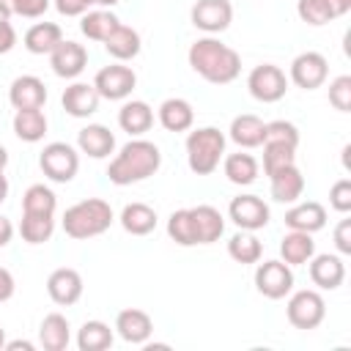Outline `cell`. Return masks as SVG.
Returning a JSON list of instances; mask_svg holds the SVG:
<instances>
[{
    "instance_id": "obj_11",
    "label": "cell",
    "mask_w": 351,
    "mask_h": 351,
    "mask_svg": "<svg viewBox=\"0 0 351 351\" xmlns=\"http://www.w3.org/2000/svg\"><path fill=\"white\" fill-rule=\"evenodd\" d=\"M189 16H192V25L197 30L214 36V33H222V30L230 27V22H233V5H230V0H197L192 5Z\"/></svg>"
},
{
    "instance_id": "obj_23",
    "label": "cell",
    "mask_w": 351,
    "mask_h": 351,
    "mask_svg": "<svg viewBox=\"0 0 351 351\" xmlns=\"http://www.w3.org/2000/svg\"><path fill=\"white\" fill-rule=\"evenodd\" d=\"M230 140L239 145V148H258L263 145L266 140V123L252 115V112H244V115H236L230 121Z\"/></svg>"
},
{
    "instance_id": "obj_43",
    "label": "cell",
    "mask_w": 351,
    "mask_h": 351,
    "mask_svg": "<svg viewBox=\"0 0 351 351\" xmlns=\"http://www.w3.org/2000/svg\"><path fill=\"white\" fill-rule=\"evenodd\" d=\"M266 140H280V143L299 148V129L291 121H271L266 123Z\"/></svg>"
},
{
    "instance_id": "obj_14",
    "label": "cell",
    "mask_w": 351,
    "mask_h": 351,
    "mask_svg": "<svg viewBox=\"0 0 351 351\" xmlns=\"http://www.w3.org/2000/svg\"><path fill=\"white\" fill-rule=\"evenodd\" d=\"M47 293L55 304L60 307H71L80 302L82 296V277L77 269H69V266H60L55 269L49 277H47Z\"/></svg>"
},
{
    "instance_id": "obj_42",
    "label": "cell",
    "mask_w": 351,
    "mask_h": 351,
    "mask_svg": "<svg viewBox=\"0 0 351 351\" xmlns=\"http://www.w3.org/2000/svg\"><path fill=\"white\" fill-rule=\"evenodd\" d=\"M0 3H5L11 14L25 16V19H38L49 8V0H0Z\"/></svg>"
},
{
    "instance_id": "obj_4",
    "label": "cell",
    "mask_w": 351,
    "mask_h": 351,
    "mask_svg": "<svg viewBox=\"0 0 351 351\" xmlns=\"http://www.w3.org/2000/svg\"><path fill=\"white\" fill-rule=\"evenodd\" d=\"M225 156V134L217 126L192 129L186 137V165L195 176H211Z\"/></svg>"
},
{
    "instance_id": "obj_21",
    "label": "cell",
    "mask_w": 351,
    "mask_h": 351,
    "mask_svg": "<svg viewBox=\"0 0 351 351\" xmlns=\"http://www.w3.org/2000/svg\"><path fill=\"white\" fill-rule=\"evenodd\" d=\"M285 225L291 230H302V233H315L326 225V208L318 200H307V203H296L293 208L285 211Z\"/></svg>"
},
{
    "instance_id": "obj_20",
    "label": "cell",
    "mask_w": 351,
    "mask_h": 351,
    "mask_svg": "<svg viewBox=\"0 0 351 351\" xmlns=\"http://www.w3.org/2000/svg\"><path fill=\"white\" fill-rule=\"evenodd\" d=\"M77 145L90 159H104V156H110L115 151V134L101 123H88L85 129H80Z\"/></svg>"
},
{
    "instance_id": "obj_10",
    "label": "cell",
    "mask_w": 351,
    "mask_h": 351,
    "mask_svg": "<svg viewBox=\"0 0 351 351\" xmlns=\"http://www.w3.org/2000/svg\"><path fill=\"white\" fill-rule=\"evenodd\" d=\"M291 82L302 90H315L329 77V60L321 52H302L291 60Z\"/></svg>"
},
{
    "instance_id": "obj_2",
    "label": "cell",
    "mask_w": 351,
    "mask_h": 351,
    "mask_svg": "<svg viewBox=\"0 0 351 351\" xmlns=\"http://www.w3.org/2000/svg\"><path fill=\"white\" fill-rule=\"evenodd\" d=\"M159 167H162V151H159V145H154L151 140L137 137V140H129L115 154V159L107 167V176H110V181L115 186H129V184H137V181L151 178Z\"/></svg>"
},
{
    "instance_id": "obj_36",
    "label": "cell",
    "mask_w": 351,
    "mask_h": 351,
    "mask_svg": "<svg viewBox=\"0 0 351 351\" xmlns=\"http://www.w3.org/2000/svg\"><path fill=\"white\" fill-rule=\"evenodd\" d=\"M228 255L236 263H258L263 255V244L258 241V236L252 230H241L236 236H230L228 241Z\"/></svg>"
},
{
    "instance_id": "obj_28",
    "label": "cell",
    "mask_w": 351,
    "mask_h": 351,
    "mask_svg": "<svg viewBox=\"0 0 351 351\" xmlns=\"http://www.w3.org/2000/svg\"><path fill=\"white\" fill-rule=\"evenodd\" d=\"M280 255L288 266H302L315 255V241L313 233H302V230H291L282 236L280 241Z\"/></svg>"
},
{
    "instance_id": "obj_55",
    "label": "cell",
    "mask_w": 351,
    "mask_h": 351,
    "mask_svg": "<svg viewBox=\"0 0 351 351\" xmlns=\"http://www.w3.org/2000/svg\"><path fill=\"white\" fill-rule=\"evenodd\" d=\"M118 0H88V5H115Z\"/></svg>"
},
{
    "instance_id": "obj_26",
    "label": "cell",
    "mask_w": 351,
    "mask_h": 351,
    "mask_svg": "<svg viewBox=\"0 0 351 351\" xmlns=\"http://www.w3.org/2000/svg\"><path fill=\"white\" fill-rule=\"evenodd\" d=\"M189 211H192V219H195L197 244H214V241L225 233V219H222L219 208L203 203V206H195V208H189Z\"/></svg>"
},
{
    "instance_id": "obj_37",
    "label": "cell",
    "mask_w": 351,
    "mask_h": 351,
    "mask_svg": "<svg viewBox=\"0 0 351 351\" xmlns=\"http://www.w3.org/2000/svg\"><path fill=\"white\" fill-rule=\"evenodd\" d=\"M19 233H22V239L27 244H44L55 233V217H47V214H22Z\"/></svg>"
},
{
    "instance_id": "obj_7",
    "label": "cell",
    "mask_w": 351,
    "mask_h": 351,
    "mask_svg": "<svg viewBox=\"0 0 351 351\" xmlns=\"http://www.w3.org/2000/svg\"><path fill=\"white\" fill-rule=\"evenodd\" d=\"M247 88H250V96L263 101V104H271V101H280L288 90V77L280 66L274 63H261L250 71L247 77Z\"/></svg>"
},
{
    "instance_id": "obj_30",
    "label": "cell",
    "mask_w": 351,
    "mask_h": 351,
    "mask_svg": "<svg viewBox=\"0 0 351 351\" xmlns=\"http://www.w3.org/2000/svg\"><path fill=\"white\" fill-rule=\"evenodd\" d=\"M121 228L132 236H148L156 228V211L145 203H126L121 211Z\"/></svg>"
},
{
    "instance_id": "obj_18",
    "label": "cell",
    "mask_w": 351,
    "mask_h": 351,
    "mask_svg": "<svg viewBox=\"0 0 351 351\" xmlns=\"http://www.w3.org/2000/svg\"><path fill=\"white\" fill-rule=\"evenodd\" d=\"M99 101H101V96L93 88V82L90 85L88 82H74L60 96V104H63V110L71 118H88V115H93L99 110Z\"/></svg>"
},
{
    "instance_id": "obj_47",
    "label": "cell",
    "mask_w": 351,
    "mask_h": 351,
    "mask_svg": "<svg viewBox=\"0 0 351 351\" xmlns=\"http://www.w3.org/2000/svg\"><path fill=\"white\" fill-rule=\"evenodd\" d=\"M14 44H16V30H14L11 19H8V22H0V55L11 52Z\"/></svg>"
},
{
    "instance_id": "obj_41",
    "label": "cell",
    "mask_w": 351,
    "mask_h": 351,
    "mask_svg": "<svg viewBox=\"0 0 351 351\" xmlns=\"http://www.w3.org/2000/svg\"><path fill=\"white\" fill-rule=\"evenodd\" d=\"M329 104L340 112H348L351 110V77L343 74V77H335L329 82Z\"/></svg>"
},
{
    "instance_id": "obj_3",
    "label": "cell",
    "mask_w": 351,
    "mask_h": 351,
    "mask_svg": "<svg viewBox=\"0 0 351 351\" xmlns=\"http://www.w3.org/2000/svg\"><path fill=\"white\" fill-rule=\"evenodd\" d=\"M112 208L107 200L101 197H88L74 203L71 208H66L63 214V230L71 239H93L101 236L110 225H112Z\"/></svg>"
},
{
    "instance_id": "obj_49",
    "label": "cell",
    "mask_w": 351,
    "mask_h": 351,
    "mask_svg": "<svg viewBox=\"0 0 351 351\" xmlns=\"http://www.w3.org/2000/svg\"><path fill=\"white\" fill-rule=\"evenodd\" d=\"M14 239V225L8 217H0V247H5Z\"/></svg>"
},
{
    "instance_id": "obj_44",
    "label": "cell",
    "mask_w": 351,
    "mask_h": 351,
    "mask_svg": "<svg viewBox=\"0 0 351 351\" xmlns=\"http://www.w3.org/2000/svg\"><path fill=\"white\" fill-rule=\"evenodd\" d=\"M329 203H332V208L340 211V214H348V211H351V181H348V178H340V181L332 184V189H329Z\"/></svg>"
},
{
    "instance_id": "obj_16",
    "label": "cell",
    "mask_w": 351,
    "mask_h": 351,
    "mask_svg": "<svg viewBox=\"0 0 351 351\" xmlns=\"http://www.w3.org/2000/svg\"><path fill=\"white\" fill-rule=\"evenodd\" d=\"M8 101H11L14 110H38V107H44V101H47V88H44V82H41L38 77L22 74V77H16V80L11 82V88H8Z\"/></svg>"
},
{
    "instance_id": "obj_50",
    "label": "cell",
    "mask_w": 351,
    "mask_h": 351,
    "mask_svg": "<svg viewBox=\"0 0 351 351\" xmlns=\"http://www.w3.org/2000/svg\"><path fill=\"white\" fill-rule=\"evenodd\" d=\"M3 348H5V351H19V348H22V351H33L36 346H33L30 340H5Z\"/></svg>"
},
{
    "instance_id": "obj_15",
    "label": "cell",
    "mask_w": 351,
    "mask_h": 351,
    "mask_svg": "<svg viewBox=\"0 0 351 351\" xmlns=\"http://www.w3.org/2000/svg\"><path fill=\"white\" fill-rule=\"evenodd\" d=\"M115 332L121 335V340H126L132 346H143V343H148V337L154 332V321L145 310L126 307L115 315Z\"/></svg>"
},
{
    "instance_id": "obj_48",
    "label": "cell",
    "mask_w": 351,
    "mask_h": 351,
    "mask_svg": "<svg viewBox=\"0 0 351 351\" xmlns=\"http://www.w3.org/2000/svg\"><path fill=\"white\" fill-rule=\"evenodd\" d=\"M14 288H16L14 274H11L8 269H3V266H0V302H8V299L14 296Z\"/></svg>"
},
{
    "instance_id": "obj_46",
    "label": "cell",
    "mask_w": 351,
    "mask_h": 351,
    "mask_svg": "<svg viewBox=\"0 0 351 351\" xmlns=\"http://www.w3.org/2000/svg\"><path fill=\"white\" fill-rule=\"evenodd\" d=\"M55 8L63 16H82L90 5H88V0H55Z\"/></svg>"
},
{
    "instance_id": "obj_17",
    "label": "cell",
    "mask_w": 351,
    "mask_h": 351,
    "mask_svg": "<svg viewBox=\"0 0 351 351\" xmlns=\"http://www.w3.org/2000/svg\"><path fill=\"white\" fill-rule=\"evenodd\" d=\"M307 263H310V280L321 291H335V288L343 285V280H346V263H343L340 255L324 252V255H313Z\"/></svg>"
},
{
    "instance_id": "obj_40",
    "label": "cell",
    "mask_w": 351,
    "mask_h": 351,
    "mask_svg": "<svg viewBox=\"0 0 351 351\" xmlns=\"http://www.w3.org/2000/svg\"><path fill=\"white\" fill-rule=\"evenodd\" d=\"M296 14H299L302 22H307L313 27H321V25L337 19L329 0H296Z\"/></svg>"
},
{
    "instance_id": "obj_33",
    "label": "cell",
    "mask_w": 351,
    "mask_h": 351,
    "mask_svg": "<svg viewBox=\"0 0 351 351\" xmlns=\"http://www.w3.org/2000/svg\"><path fill=\"white\" fill-rule=\"evenodd\" d=\"M222 170H225L230 184L247 186V184H252L258 178V159L252 154H241V151L239 154H228L225 162H222Z\"/></svg>"
},
{
    "instance_id": "obj_6",
    "label": "cell",
    "mask_w": 351,
    "mask_h": 351,
    "mask_svg": "<svg viewBox=\"0 0 351 351\" xmlns=\"http://www.w3.org/2000/svg\"><path fill=\"white\" fill-rule=\"evenodd\" d=\"M285 315L296 329H315L321 326V321L326 318V302L318 291H296L288 304H285Z\"/></svg>"
},
{
    "instance_id": "obj_45",
    "label": "cell",
    "mask_w": 351,
    "mask_h": 351,
    "mask_svg": "<svg viewBox=\"0 0 351 351\" xmlns=\"http://www.w3.org/2000/svg\"><path fill=\"white\" fill-rule=\"evenodd\" d=\"M335 247L340 255H351V219H340L335 228Z\"/></svg>"
},
{
    "instance_id": "obj_19",
    "label": "cell",
    "mask_w": 351,
    "mask_h": 351,
    "mask_svg": "<svg viewBox=\"0 0 351 351\" xmlns=\"http://www.w3.org/2000/svg\"><path fill=\"white\" fill-rule=\"evenodd\" d=\"M269 184H271V197L277 203H296L304 192V176L296 165H288V167H280L269 176Z\"/></svg>"
},
{
    "instance_id": "obj_34",
    "label": "cell",
    "mask_w": 351,
    "mask_h": 351,
    "mask_svg": "<svg viewBox=\"0 0 351 351\" xmlns=\"http://www.w3.org/2000/svg\"><path fill=\"white\" fill-rule=\"evenodd\" d=\"M112 346V329L104 321H85L77 332L80 351H107Z\"/></svg>"
},
{
    "instance_id": "obj_24",
    "label": "cell",
    "mask_w": 351,
    "mask_h": 351,
    "mask_svg": "<svg viewBox=\"0 0 351 351\" xmlns=\"http://www.w3.org/2000/svg\"><path fill=\"white\" fill-rule=\"evenodd\" d=\"M159 123L167 129V132H186L192 129L195 123V110L186 99L181 96H173V99H165L159 104Z\"/></svg>"
},
{
    "instance_id": "obj_22",
    "label": "cell",
    "mask_w": 351,
    "mask_h": 351,
    "mask_svg": "<svg viewBox=\"0 0 351 351\" xmlns=\"http://www.w3.org/2000/svg\"><path fill=\"white\" fill-rule=\"evenodd\" d=\"M38 343L44 351H66L71 343V326L63 313H49L44 315L38 326Z\"/></svg>"
},
{
    "instance_id": "obj_51",
    "label": "cell",
    "mask_w": 351,
    "mask_h": 351,
    "mask_svg": "<svg viewBox=\"0 0 351 351\" xmlns=\"http://www.w3.org/2000/svg\"><path fill=\"white\" fill-rule=\"evenodd\" d=\"M329 5L335 11V16H343V14L351 11V0H329Z\"/></svg>"
},
{
    "instance_id": "obj_9",
    "label": "cell",
    "mask_w": 351,
    "mask_h": 351,
    "mask_svg": "<svg viewBox=\"0 0 351 351\" xmlns=\"http://www.w3.org/2000/svg\"><path fill=\"white\" fill-rule=\"evenodd\" d=\"M137 85V74L129 69V66H121V63H112V66H104L96 71L93 77V88L99 90L101 99H110V101H121L126 99Z\"/></svg>"
},
{
    "instance_id": "obj_27",
    "label": "cell",
    "mask_w": 351,
    "mask_h": 351,
    "mask_svg": "<svg viewBox=\"0 0 351 351\" xmlns=\"http://www.w3.org/2000/svg\"><path fill=\"white\" fill-rule=\"evenodd\" d=\"M63 41V30L55 22H36L25 33V49L33 55H49Z\"/></svg>"
},
{
    "instance_id": "obj_8",
    "label": "cell",
    "mask_w": 351,
    "mask_h": 351,
    "mask_svg": "<svg viewBox=\"0 0 351 351\" xmlns=\"http://www.w3.org/2000/svg\"><path fill=\"white\" fill-rule=\"evenodd\" d=\"M255 288L266 299H285L293 291V271L285 261H263L255 269Z\"/></svg>"
},
{
    "instance_id": "obj_12",
    "label": "cell",
    "mask_w": 351,
    "mask_h": 351,
    "mask_svg": "<svg viewBox=\"0 0 351 351\" xmlns=\"http://www.w3.org/2000/svg\"><path fill=\"white\" fill-rule=\"evenodd\" d=\"M228 217L233 219V225H239L241 230H261L269 225V206L258 197V195H239L230 200L228 206Z\"/></svg>"
},
{
    "instance_id": "obj_56",
    "label": "cell",
    "mask_w": 351,
    "mask_h": 351,
    "mask_svg": "<svg viewBox=\"0 0 351 351\" xmlns=\"http://www.w3.org/2000/svg\"><path fill=\"white\" fill-rule=\"evenodd\" d=\"M3 346H5V329L0 326V351H3Z\"/></svg>"
},
{
    "instance_id": "obj_29",
    "label": "cell",
    "mask_w": 351,
    "mask_h": 351,
    "mask_svg": "<svg viewBox=\"0 0 351 351\" xmlns=\"http://www.w3.org/2000/svg\"><path fill=\"white\" fill-rule=\"evenodd\" d=\"M140 33L134 30V27H129V25H118L112 33H110V38L104 41V49L115 58V60H132V58H137L140 55Z\"/></svg>"
},
{
    "instance_id": "obj_38",
    "label": "cell",
    "mask_w": 351,
    "mask_h": 351,
    "mask_svg": "<svg viewBox=\"0 0 351 351\" xmlns=\"http://www.w3.org/2000/svg\"><path fill=\"white\" fill-rule=\"evenodd\" d=\"M167 236L181 244V247H195L197 244V233H195V219L189 208H178L170 214L167 219Z\"/></svg>"
},
{
    "instance_id": "obj_13",
    "label": "cell",
    "mask_w": 351,
    "mask_h": 351,
    "mask_svg": "<svg viewBox=\"0 0 351 351\" xmlns=\"http://www.w3.org/2000/svg\"><path fill=\"white\" fill-rule=\"evenodd\" d=\"M49 66L58 77L63 80H74L77 74H82V69L88 66V49L77 41L63 38L52 52H49Z\"/></svg>"
},
{
    "instance_id": "obj_1",
    "label": "cell",
    "mask_w": 351,
    "mask_h": 351,
    "mask_svg": "<svg viewBox=\"0 0 351 351\" xmlns=\"http://www.w3.org/2000/svg\"><path fill=\"white\" fill-rule=\"evenodd\" d=\"M186 58H189L192 71L200 74L211 85H228L241 74V55L214 36L197 38L189 47Z\"/></svg>"
},
{
    "instance_id": "obj_25",
    "label": "cell",
    "mask_w": 351,
    "mask_h": 351,
    "mask_svg": "<svg viewBox=\"0 0 351 351\" xmlns=\"http://www.w3.org/2000/svg\"><path fill=\"white\" fill-rule=\"evenodd\" d=\"M118 126L123 132H129L132 137H140V134H145L154 126V110L145 101L132 99V101H126L118 110Z\"/></svg>"
},
{
    "instance_id": "obj_32",
    "label": "cell",
    "mask_w": 351,
    "mask_h": 351,
    "mask_svg": "<svg viewBox=\"0 0 351 351\" xmlns=\"http://www.w3.org/2000/svg\"><path fill=\"white\" fill-rule=\"evenodd\" d=\"M14 134L22 143H38L47 134V115L38 110H16L14 115Z\"/></svg>"
},
{
    "instance_id": "obj_31",
    "label": "cell",
    "mask_w": 351,
    "mask_h": 351,
    "mask_svg": "<svg viewBox=\"0 0 351 351\" xmlns=\"http://www.w3.org/2000/svg\"><path fill=\"white\" fill-rule=\"evenodd\" d=\"M121 25V19L112 14V11H107V8H96V11H85L82 14V22H80V30L90 38V41H107L110 38V33L115 30Z\"/></svg>"
},
{
    "instance_id": "obj_52",
    "label": "cell",
    "mask_w": 351,
    "mask_h": 351,
    "mask_svg": "<svg viewBox=\"0 0 351 351\" xmlns=\"http://www.w3.org/2000/svg\"><path fill=\"white\" fill-rule=\"evenodd\" d=\"M5 195H8V178H5L3 170H0V203L5 200Z\"/></svg>"
},
{
    "instance_id": "obj_35",
    "label": "cell",
    "mask_w": 351,
    "mask_h": 351,
    "mask_svg": "<svg viewBox=\"0 0 351 351\" xmlns=\"http://www.w3.org/2000/svg\"><path fill=\"white\" fill-rule=\"evenodd\" d=\"M55 208H58V197L49 186L44 184H33L25 189L22 195V214H47V217H55Z\"/></svg>"
},
{
    "instance_id": "obj_53",
    "label": "cell",
    "mask_w": 351,
    "mask_h": 351,
    "mask_svg": "<svg viewBox=\"0 0 351 351\" xmlns=\"http://www.w3.org/2000/svg\"><path fill=\"white\" fill-rule=\"evenodd\" d=\"M5 165H8V151L5 145H0V170H5Z\"/></svg>"
},
{
    "instance_id": "obj_39",
    "label": "cell",
    "mask_w": 351,
    "mask_h": 351,
    "mask_svg": "<svg viewBox=\"0 0 351 351\" xmlns=\"http://www.w3.org/2000/svg\"><path fill=\"white\" fill-rule=\"evenodd\" d=\"M296 165V148L280 140H263V173L271 176L280 167Z\"/></svg>"
},
{
    "instance_id": "obj_54",
    "label": "cell",
    "mask_w": 351,
    "mask_h": 351,
    "mask_svg": "<svg viewBox=\"0 0 351 351\" xmlns=\"http://www.w3.org/2000/svg\"><path fill=\"white\" fill-rule=\"evenodd\" d=\"M11 19V11L5 8V3H0V22H8Z\"/></svg>"
},
{
    "instance_id": "obj_5",
    "label": "cell",
    "mask_w": 351,
    "mask_h": 351,
    "mask_svg": "<svg viewBox=\"0 0 351 351\" xmlns=\"http://www.w3.org/2000/svg\"><path fill=\"white\" fill-rule=\"evenodd\" d=\"M41 173L55 184H69L80 170V154L69 143H49L38 154Z\"/></svg>"
}]
</instances>
